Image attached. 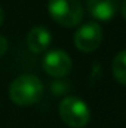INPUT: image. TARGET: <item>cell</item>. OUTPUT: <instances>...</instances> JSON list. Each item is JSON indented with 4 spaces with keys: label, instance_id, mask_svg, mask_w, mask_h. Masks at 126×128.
I'll return each instance as SVG.
<instances>
[{
    "label": "cell",
    "instance_id": "obj_1",
    "mask_svg": "<svg viewBox=\"0 0 126 128\" xmlns=\"http://www.w3.org/2000/svg\"><path fill=\"white\" fill-rule=\"evenodd\" d=\"M9 97L18 106H31L43 97V84L34 74H21L12 80Z\"/></svg>",
    "mask_w": 126,
    "mask_h": 128
},
{
    "label": "cell",
    "instance_id": "obj_2",
    "mask_svg": "<svg viewBox=\"0 0 126 128\" xmlns=\"http://www.w3.org/2000/svg\"><path fill=\"white\" fill-rule=\"evenodd\" d=\"M48 10L51 18L63 27H76L83 18L80 0H49Z\"/></svg>",
    "mask_w": 126,
    "mask_h": 128
},
{
    "label": "cell",
    "instance_id": "obj_3",
    "mask_svg": "<svg viewBox=\"0 0 126 128\" xmlns=\"http://www.w3.org/2000/svg\"><path fill=\"white\" fill-rule=\"evenodd\" d=\"M60 116L71 128H83L91 119V110L88 104L77 97H67L60 103Z\"/></svg>",
    "mask_w": 126,
    "mask_h": 128
},
{
    "label": "cell",
    "instance_id": "obj_4",
    "mask_svg": "<svg viewBox=\"0 0 126 128\" xmlns=\"http://www.w3.org/2000/svg\"><path fill=\"white\" fill-rule=\"evenodd\" d=\"M102 42V28L98 22L89 21L79 27L74 34V45L82 52H92Z\"/></svg>",
    "mask_w": 126,
    "mask_h": 128
},
{
    "label": "cell",
    "instance_id": "obj_5",
    "mask_svg": "<svg viewBox=\"0 0 126 128\" xmlns=\"http://www.w3.org/2000/svg\"><path fill=\"white\" fill-rule=\"evenodd\" d=\"M43 70L52 78H64L71 70V58L61 49H54L48 52L42 61Z\"/></svg>",
    "mask_w": 126,
    "mask_h": 128
},
{
    "label": "cell",
    "instance_id": "obj_6",
    "mask_svg": "<svg viewBox=\"0 0 126 128\" xmlns=\"http://www.w3.org/2000/svg\"><path fill=\"white\" fill-rule=\"evenodd\" d=\"M122 0H86V8L96 21H110L120 9Z\"/></svg>",
    "mask_w": 126,
    "mask_h": 128
},
{
    "label": "cell",
    "instance_id": "obj_7",
    "mask_svg": "<svg viewBox=\"0 0 126 128\" xmlns=\"http://www.w3.org/2000/svg\"><path fill=\"white\" fill-rule=\"evenodd\" d=\"M52 42V36L48 28L45 27H34L30 30L27 36V46L34 54H42L45 52Z\"/></svg>",
    "mask_w": 126,
    "mask_h": 128
},
{
    "label": "cell",
    "instance_id": "obj_8",
    "mask_svg": "<svg viewBox=\"0 0 126 128\" xmlns=\"http://www.w3.org/2000/svg\"><path fill=\"white\" fill-rule=\"evenodd\" d=\"M111 70H113L114 79H116L120 85H125L126 84V52L125 51H120V52L114 57Z\"/></svg>",
    "mask_w": 126,
    "mask_h": 128
},
{
    "label": "cell",
    "instance_id": "obj_9",
    "mask_svg": "<svg viewBox=\"0 0 126 128\" xmlns=\"http://www.w3.org/2000/svg\"><path fill=\"white\" fill-rule=\"evenodd\" d=\"M6 51H7V40H6V37H3L0 34V57L4 55Z\"/></svg>",
    "mask_w": 126,
    "mask_h": 128
},
{
    "label": "cell",
    "instance_id": "obj_10",
    "mask_svg": "<svg viewBox=\"0 0 126 128\" xmlns=\"http://www.w3.org/2000/svg\"><path fill=\"white\" fill-rule=\"evenodd\" d=\"M3 20H4V12H3V9L0 8V26L3 24Z\"/></svg>",
    "mask_w": 126,
    "mask_h": 128
}]
</instances>
